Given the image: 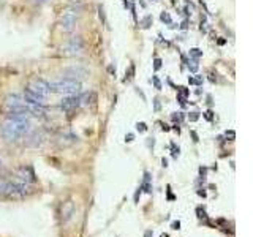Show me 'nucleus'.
I'll list each match as a JSON object with an SVG mask.
<instances>
[{
	"instance_id": "nucleus-1",
	"label": "nucleus",
	"mask_w": 253,
	"mask_h": 237,
	"mask_svg": "<svg viewBox=\"0 0 253 237\" xmlns=\"http://www.w3.org/2000/svg\"><path fill=\"white\" fill-rule=\"evenodd\" d=\"M32 131V123L30 120H21V119H13V117H7V120L0 126V134L3 139H7L10 142L18 141L21 137L27 136Z\"/></svg>"
},
{
	"instance_id": "nucleus-2",
	"label": "nucleus",
	"mask_w": 253,
	"mask_h": 237,
	"mask_svg": "<svg viewBox=\"0 0 253 237\" xmlns=\"http://www.w3.org/2000/svg\"><path fill=\"white\" fill-rule=\"evenodd\" d=\"M49 89L51 92L63 93V95H78L81 92V82L71 78H62L49 82Z\"/></svg>"
},
{
	"instance_id": "nucleus-3",
	"label": "nucleus",
	"mask_w": 253,
	"mask_h": 237,
	"mask_svg": "<svg viewBox=\"0 0 253 237\" xmlns=\"http://www.w3.org/2000/svg\"><path fill=\"white\" fill-rule=\"evenodd\" d=\"M76 22H78V14H76L74 10H67L63 14H62V19H60V24H62V29L63 32H73Z\"/></svg>"
},
{
	"instance_id": "nucleus-4",
	"label": "nucleus",
	"mask_w": 253,
	"mask_h": 237,
	"mask_svg": "<svg viewBox=\"0 0 253 237\" xmlns=\"http://www.w3.org/2000/svg\"><path fill=\"white\" fill-rule=\"evenodd\" d=\"M27 89H30L32 92H35L36 95H40L43 98H48L49 93H51V89H49V82L43 81V79H33L29 84Z\"/></svg>"
},
{
	"instance_id": "nucleus-5",
	"label": "nucleus",
	"mask_w": 253,
	"mask_h": 237,
	"mask_svg": "<svg viewBox=\"0 0 253 237\" xmlns=\"http://www.w3.org/2000/svg\"><path fill=\"white\" fill-rule=\"evenodd\" d=\"M16 177L21 182H25V184H33L36 182V175H35V171L32 166H21L16 172Z\"/></svg>"
},
{
	"instance_id": "nucleus-6",
	"label": "nucleus",
	"mask_w": 253,
	"mask_h": 237,
	"mask_svg": "<svg viewBox=\"0 0 253 237\" xmlns=\"http://www.w3.org/2000/svg\"><path fill=\"white\" fill-rule=\"evenodd\" d=\"M5 104H7V108L10 109V111H16V109H27L25 100H24L22 97L16 95V93H13V95H8Z\"/></svg>"
},
{
	"instance_id": "nucleus-7",
	"label": "nucleus",
	"mask_w": 253,
	"mask_h": 237,
	"mask_svg": "<svg viewBox=\"0 0 253 237\" xmlns=\"http://www.w3.org/2000/svg\"><path fill=\"white\" fill-rule=\"evenodd\" d=\"M82 49H84V43H82L81 36H73L67 45H65V51H67V54H70V56L81 54Z\"/></svg>"
},
{
	"instance_id": "nucleus-8",
	"label": "nucleus",
	"mask_w": 253,
	"mask_h": 237,
	"mask_svg": "<svg viewBox=\"0 0 253 237\" xmlns=\"http://www.w3.org/2000/svg\"><path fill=\"white\" fill-rule=\"evenodd\" d=\"M0 195L2 196H19L14 186V182H10L0 175Z\"/></svg>"
},
{
	"instance_id": "nucleus-9",
	"label": "nucleus",
	"mask_w": 253,
	"mask_h": 237,
	"mask_svg": "<svg viewBox=\"0 0 253 237\" xmlns=\"http://www.w3.org/2000/svg\"><path fill=\"white\" fill-rule=\"evenodd\" d=\"M78 106H81L79 95H67L60 101V109H63V111H73Z\"/></svg>"
},
{
	"instance_id": "nucleus-10",
	"label": "nucleus",
	"mask_w": 253,
	"mask_h": 237,
	"mask_svg": "<svg viewBox=\"0 0 253 237\" xmlns=\"http://www.w3.org/2000/svg\"><path fill=\"white\" fill-rule=\"evenodd\" d=\"M24 100H25V103H30V104H41V106H45V103H46V98L36 95V93L32 92L30 89H24Z\"/></svg>"
},
{
	"instance_id": "nucleus-11",
	"label": "nucleus",
	"mask_w": 253,
	"mask_h": 237,
	"mask_svg": "<svg viewBox=\"0 0 253 237\" xmlns=\"http://www.w3.org/2000/svg\"><path fill=\"white\" fill-rule=\"evenodd\" d=\"M60 213H62V221H68V220L71 218V215L74 213V204L71 202V201L63 202V206H62V210H60Z\"/></svg>"
},
{
	"instance_id": "nucleus-12",
	"label": "nucleus",
	"mask_w": 253,
	"mask_h": 237,
	"mask_svg": "<svg viewBox=\"0 0 253 237\" xmlns=\"http://www.w3.org/2000/svg\"><path fill=\"white\" fill-rule=\"evenodd\" d=\"M41 142H43V136L40 134V133H33V134H27V141H25V144L29 146V147H38V146H41Z\"/></svg>"
},
{
	"instance_id": "nucleus-13",
	"label": "nucleus",
	"mask_w": 253,
	"mask_h": 237,
	"mask_svg": "<svg viewBox=\"0 0 253 237\" xmlns=\"http://www.w3.org/2000/svg\"><path fill=\"white\" fill-rule=\"evenodd\" d=\"M141 190H144L146 193H152V185H150V174L147 172V171L144 172V184H142Z\"/></svg>"
},
{
	"instance_id": "nucleus-14",
	"label": "nucleus",
	"mask_w": 253,
	"mask_h": 237,
	"mask_svg": "<svg viewBox=\"0 0 253 237\" xmlns=\"http://www.w3.org/2000/svg\"><path fill=\"white\" fill-rule=\"evenodd\" d=\"M190 57H195V59H199L201 56H202V51L201 49H198V48H193V49H190Z\"/></svg>"
},
{
	"instance_id": "nucleus-15",
	"label": "nucleus",
	"mask_w": 253,
	"mask_h": 237,
	"mask_svg": "<svg viewBox=\"0 0 253 237\" xmlns=\"http://www.w3.org/2000/svg\"><path fill=\"white\" fill-rule=\"evenodd\" d=\"M133 74H135V67L131 65V67H130V70H128V73H125L124 82H128V81H131V79H133Z\"/></svg>"
},
{
	"instance_id": "nucleus-16",
	"label": "nucleus",
	"mask_w": 253,
	"mask_h": 237,
	"mask_svg": "<svg viewBox=\"0 0 253 237\" xmlns=\"http://www.w3.org/2000/svg\"><path fill=\"white\" fill-rule=\"evenodd\" d=\"M136 130H138L139 133H144V131L147 130V126H146L144 122H138V123H136Z\"/></svg>"
},
{
	"instance_id": "nucleus-17",
	"label": "nucleus",
	"mask_w": 253,
	"mask_h": 237,
	"mask_svg": "<svg viewBox=\"0 0 253 237\" xmlns=\"http://www.w3.org/2000/svg\"><path fill=\"white\" fill-rule=\"evenodd\" d=\"M160 19L163 21V22H166V24H171V16H169L168 13H161Z\"/></svg>"
},
{
	"instance_id": "nucleus-18",
	"label": "nucleus",
	"mask_w": 253,
	"mask_h": 237,
	"mask_svg": "<svg viewBox=\"0 0 253 237\" xmlns=\"http://www.w3.org/2000/svg\"><path fill=\"white\" fill-rule=\"evenodd\" d=\"M196 212H198V217H199V218H202V220H206V218H207V215H206V212H204V209L198 207V209H196Z\"/></svg>"
},
{
	"instance_id": "nucleus-19",
	"label": "nucleus",
	"mask_w": 253,
	"mask_h": 237,
	"mask_svg": "<svg viewBox=\"0 0 253 237\" xmlns=\"http://www.w3.org/2000/svg\"><path fill=\"white\" fill-rule=\"evenodd\" d=\"M188 119H190V122H196V120L199 119V114H198V112H190Z\"/></svg>"
},
{
	"instance_id": "nucleus-20",
	"label": "nucleus",
	"mask_w": 253,
	"mask_h": 237,
	"mask_svg": "<svg viewBox=\"0 0 253 237\" xmlns=\"http://www.w3.org/2000/svg\"><path fill=\"white\" fill-rule=\"evenodd\" d=\"M150 21H152V18H150V16H147V18L142 21V24H144L142 27H144V29H147V27H149V24H150Z\"/></svg>"
},
{
	"instance_id": "nucleus-21",
	"label": "nucleus",
	"mask_w": 253,
	"mask_h": 237,
	"mask_svg": "<svg viewBox=\"0 0 253 237\" xmlns=\"http://www.w3.org/2000/svg\"><path fill=\"white\" fill-rule=\"evenodd\" d=\"M153 68H155V71L161 68V60L160 59H155V65H153Z\"/></svg>"
},
{
	"instance_id": "nucleus-22",
	"label": "nucleus",
	"mask_w": 253,
	"mask_h": 237,
	"mask_svg": "<svg viewBox=\"0 0 253 237\" xmlns=\"http://www.w3.org/2000/svg\"><path fill=\"white\" fill-rule=\"evenodd\" d=\"M153 84H155V87H157L158 90L161 89V84H160V81H158V78H157V76H153Z\"/></svg>"
},
{
	"instance_id": "nucleus-23",
	"label": "nucleus",
	"mask_w": 253,
	"mask_h": 237,
	"mask_svg": "<svg viewBox=\"0 0 253 237\" xmlns=\"http://www.w3.org/2000/svg\"><path fill=\"white\" fill-rule=\"evenodd\" d=\"M133 137H135L133 133H128V134L125 136V141H126V142H131V141H133Z\"/></svg>"
},
{
	"instance_id": "nucleus-24",
	"label": "nucleus",
	"mask_w": 253,
	"mask_h": 237,
	"mask_svg": "<svg viewBox=\"0 0 253 237\" xmlns=\"http://www.w3.org/2000/svg\"><path fill=\"white\" fill-rule=\"evenodd\" d=\"M171 228H173V229H179V228H180V221H173Z\"/></svg>"
},
{
	"instance_id": "nucleus-25",
	"label": "nucleus",
	"mask_w": 253,
	"mask_h": 237,
	"mask_svg": "<svg viewBox=\"0 0 253 237\" xmlns=\"http://www.w3.org/2000/svg\"><path fill=\"white\" fill-rule=\"evenodd\" d=\"M139 196H141V188L135 193V202H138V201H139Z\"/></svg>"
},
{
	"instance_id": "nucleus-26",
	"label": "nucleus",
	"mask_w": 253,
	"mask_h": 237,
	"mask_svg": "<svg viewBox=\"0 0 253 237\" xmlns=\"http://www.w3.org/2000/svg\"><path fill=\"white\" fill-rule=\"evenodd\" d=\"M155 111H160V103H158V98H155Z\"/></svg>"
},
{
	"instance_id": "nucleus-27",
	"label": "nucleus",
	"mask_w": 253,
	"mask_h": 237,
	"mask_svg": "<svg viewBox=\"0 0 253 237\" xmlns=\"http://www.w3.org/2000/svg\"><path fill=\"white\" fill-rule=\"evenodd\" d=\"M206 119H207V120H212V111H207V112H206Z\"/></svg>"
},
{
	"instance_id": "nucleus-28",
	"label": "nucleus",
	"mask_w": 253,
	"mask_h": 237,
	"mask_svg": "<svg viewBox=\"0 0 253 237\" xmlns=\"http://www.w3.org/2000/svg\"><path fill=\"white\" fill-rule=\"evenodd\" d=\"M144 237H152V231H150V229H147L146 233H144Z\"/></svg>"
},
{
	"instance_id": "nucleus-29",
	"label": "nucleus",
	"mask_w": 253,
	"mask_h": 237,
	"mask_svg": "<svg viewBox=\"0 0 253 237\" xmlns=\"http://www.w3.org/2000/svg\"><path fill=\"white\" fill-rule=\"evenodd\" d=\"M191 136H193V139H195L196 142H198V141H199V139H198V134L195 133V131H191Z\"/></svg>"
},
{
	"instance_id": "nucleus-30",
	"label": "nucleus",
	"mask_w": 253,
	"mask_h": 237,
	"mask_svg": "<svg viewBox=\"0 0 253 237\" xmlns=\"http://www.w3.org/2000/svg\"><path fill=\"white\" fill-rule=\"evenodd\" d=\"M226 136H229V137H234V131H226Z\"/></svg>"
},
{
	"instance_id": "nucleus-31",
	"label": "nucleus",
	"mask_w": 253,
	"mask_h": 237,
	"mask_svg": "<svg viewBox=\"0 0 253 237\" xmlns=\"http://www.w3.org/2000/svg\"><path fill=\"white\" fill-rule=\"evenodd\" d=\"M188 82L190 84H196V79L195 78H188Z\"/></svg>"
},
{
	"instance_id": "nucleus-32",
	"label": "nucleus",
	"mask_w": 253,
	"mask_h": 237,
	"mask_svg": "<svg viewBox=\"0 0 253 237\" xmlns=\"http://www.w3.org/2000/svg\"><path fill=\"white\" fill-rule=\"evenodd\" d=\"M35 3H45V2H49V0H33Z\"/></svg>"
},
{
	"instance_id": "nucleus-33",
	"label": "nucleus",
	"mask_w": 253,
	"mask_h": 237,
	"mask_svg": "<svg viewBox=\"0 0 253 237\" xmlns=\"http://www.w3.org/2000/svg\"><path fill=\"white\" fill-rule=\"evenodd\" d=\"M168 199H169V201H173V199H176V198L171 195V193H168Z\"/></svg>"
},
{
	"instance_id": "nucleus-34",
	"label": "nucleus",
	"mask_w": 253,
	"mask_h": 237,
	"mask_svg": "<svg viewBox=\"0 0 253 237\" xmlns=\"http://www.w3.org/2000/svg\"><path fill=\"white\" fill-rule=\"evenodd\" d=\"M198 195H199V196H202V198H204V196H206V191H201V190H199V191H198Z\"/></svg>"
},
{
	"instance_id": "nucleus-35",
	"label": "nucleus",
	"mask_w": 253,
	"mask_h": 237,
	"mask_svg": "<svg viewBox=\"0 0 253 237\" xmlns=\"http://www.w3.org/2000/svg\"><path fill=\"white\" fill-rule=\"evenodd\" d=\"M161 163H163V166H164V168H166V166H168V161H166V160H164V158L161 160Z\"/></svg>"
},
{
	"instance_id": "nucleus-36",
	"label": "nucleus",
	"mask_w": 253,
	"mask_h": 237,
	"mask_svg": "<svg viewBox=\"0 0 253 237\" xmlns=\"http://www.w3.org/2000/svg\"><path fill=\"white\" fill-rule=\"evenodd\" d=\"M124 5H125L126 8H128V7H130V2H128V0H124Z\"/></svg>"
},
{
	"instance_id": "nucleus-37",
	"label": "nucleus",
	"mask_w": 253,
	"mask_h": 237,
	"mask_svg": "<svg viewBox=\"0 0 253 237\" xmlns=\"http://www.w3.org/2000/svg\"><path fill=\"white\" fill-rule=\"evenodd\" d=\"M163 131H169V126H168V125H163Z\"/></svg>"
},
{
	"instance_id": "nucleus-38",
	"label": "nucleus",
	"mask_w": 253,
	"mask_h": 237,
	"mask_svg": "<svg viewBox=\"0 0 253 237\" xmlns=\"http://www.w3.org/2000/svg\"><path fill=\"white\" fill-rule=\"evenodd\" d=\"M3 166V161H2V158H0V168H2Z\"/></svg>"
},
{
	"instance_id": "nucleus-39",
	"label": "nucleus",
	"mask_w": 253,
	"mask_h": 237,
	"mask_svg": "<svg viewBox=\"0 0 253 237\" xmlns=\"http://www.w3.org/2000/svg\"><path fill=\"white\" fill-rule=\"evenodd\" d=\"M160 237H168V236H166V234H161V236H160Z\"/></svg>"
}]
</instances>
